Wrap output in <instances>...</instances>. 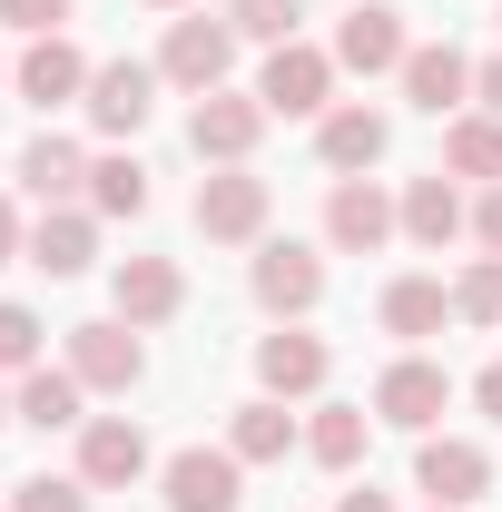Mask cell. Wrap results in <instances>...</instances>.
Wrapping results in <instances>:
<instances>
[{
    "mask_svg": "<svg viewBox=\"0 0 502 512\" xmlns=\"http://www.w3.org/2000/svg\"><path fill=\"white\" fill-rule=\"evenodd\" d=\"M473 404H483V414L502 424V365H483V375H473Z\"/></svg>",
    "mask_w": 502,
    "mask_h": 512,
    "instance_id": "obj_36",
    "label": "cell"
},
{
    "mask_svg": "<svg viewBox=\"0 0 502 512\" xmlns=\"http://www.w3.org/2000/svg\"><path fill=\"white\" fill-rule=\"evenodd\" d=\"M335 512H394V503H384L375 483H355V493H335Z\"/></svg>",
    "mask_w": 502,
    "mask_h": 512,
    "instance_id": "obj_37",
    "label": "cell"
},
{
    "mask_svg": "<svg viewBox=\"0 0 502 512\" xmlns=\"http://www.w3.org/2000/svg\"><path fill=\"white\" fill-rule=\"evenodd\" d=\"M0 424H20V414H10V384H0Z\"/></svg>",
    "mask_w": 502,
    "mask_h": 512,
    "instance_id": "obj_38",
    "label": "cell"
},
{
    "mask_svg": "<svg viewBox=\"0 0 502 512\" xmlns=\"http://www.w3.org/2000/svg\"><path fill=\"white\" fill-rule=\"evenodd\" d=\"M473 237L502 256V188H483V197H473Z\"/></svg>",
    "mask_w": 502,
    "mask_h": 512,
    "instance_id": "obj_33",
    "label": "cell"
},
{
    "mask_svg": "<svg viewBox=\"0 0 502 512\" xmlns=\"http://www.w3.org/2000/svg\"><path fill=\"white\" fill-rule=\"evenodd\" d=\"M394 217H404V237H414V247H453V237H463V227H473V207H463V188H453V178H414V188L394 197Z\"/></svg>",
    "mask_w": 502,
    "mask_h": 512,
    "instance_id": "obj_22",
    "label": "cell"
},
{
    "mask_svg": "<svg viewBox=\"0 0 502 512\" xmlns=\"http://www.w3.org/2000/svg\"><path fill=\"white\" fill-rule=\"evenodd\" d=\"M158 493H168V512H237V503H247V463L188 444V453L158 463Z\"/></svg>",
    "mask_w": 502,
    "mask_h": 512,
    "instance_id": "obj_5",
    "label": "cell"
},
{
    "mask_svg": "<svg viewBox=\"0 0 502 512\" xmlns=\"http://www.w3.org/2000/svg\"><path fill=\"white\" fill-rule=\"evenodd\" d=\"M227 69H237V30H227V10H217V20H168V40H158V79H178L188 99H207V89H227Z\"/></svg>",
    "mask_w": 502,
    "mask_h": 512,
    "instance_id": "obj_4",
    "label": "cell"
},
{
    "mask_svg": "<svg viewBox=\"0 0 502 512\" xmlns=\"http://www.w3.org/2000/svg\"><path fill=\"white\" fill-rule=\"evenodd\" d=\"M296 10H306V0H227V30L276 50V40H296Z\"/></svg>",
    "mask_w": 502,
    "mask_h": 512,
    "instance_id": "obj_29",
    "label": "cell"
},
{
    "mask_svg": "<svg viewBox=\"0 0 502 512\" xmlns=\"http://www.w3.org/2000/svg\"><path fill=\"white\" fill-rule=\"evenodd\" d=\"M256 99H266V119H325V109H335V50L276 40L266 69H256Z\"/></svg>",
    "mask_w": 502,
    "mask_h": 512,
    "instance_id": "obj_1",
    "label": "cell"
},
{
    "mask_svg": "<svg viewBox=\"0 0 502 512\" xmlns=\"http://www.w3.org/2000/svg\"><path fill=\"white\" fill-rule=\"evenodd\" d=\"M10 79H20V99H30V109H69V99H89V60H79V40H60V30H50V40H30Z\"/></svg>",
    "mask_w": 502,
    "mask_h": 512,
    "instance_id": "obj_18",
    "label": "cell"
},
{
    "mask_svg": "<svg viewBox=\"0 0 502 512\" xmlns=\"http://www.w3.org/2000/svg\"><path fill=\"white\" fill-rule=\"evenodd\" d=\"M30 266H40V276H89V266H99V207H40Z\"/></svg>",
    "mask_w": 502,
    "mask_h": 512,
    "instance_id": "obj_19",
    "label": "cell"
},
{
    "mask_svg": "<svg viewBox=\"0 0 502 512\" xmlns=\"http://www.w3.org/2000/svg\"><path fill=\"white\" fill-rule=\"evenodd\" d=\"M69 10H79V0H0V20H10V30H30V40H50Z\"/></svg>",
    "mask_w": 502,
    "mask_h": 512,
    "instance_id": "obj_32",
    "label": "cell"
},
{
    "mask_svg": "<svg viewBox=\"0 0 502 512\" xmlns=\"http://www.w3.org/2000/svg\"><path fill=\"white\" fill-rule=\"evenodd\" d=\"M79 109H89V128H99V138H138V128H148V109H158V60H99Z\"/></svg>",
    "mask_w": 502,
    "mask_h": 512,
    "instance_id": "obj_7",
    "label": "cell"
},
{
    "mask_svg": "<svg viewBox=\"0 0 502 512\" xmlns=\"http://www.w3.org/2000/svg\"><path fill=\"white\" fill-rule=\"evenodd\" d=\"M453 316L463 325H502V256H473L453 276Z\"/></svg>",
    "mask_w": 502,
    "mask_h": 512,
    "instance_id": "obj_28",
    "label": "cell"
},
{
    "mask_svg": "<svg viewBox=\"0 0 502 512\" xmlns=\"http://www.w3.org/2000/svg\"><path fill=\"white\" fill-rule=\"evenodd\" d=\"M384 138H394V128H384V109L345 99V109H325V119H315V158H325L335 178H365V168L384 158Z\"/></svg>",
    "mask_w": 502,
    "mask_h": 512,
    "instance_id": "obj_17",
    "label": "cell"
},
{
    "mask_svg": "<svg viewBox=\"0 0 502 512\" xmlns=\"http://www.w3.org/2000/svg\"><path fill=\"white\" fill-rule=\"evenodd\" d=\"M138 473H148V434H138L128 414H89V424H79V483H89V493H128Z\"/></svg>",
    "mask_w": 502,
    "mask_h": 512,
    "instance_id": "obj_12",
    "label": "cell"
},
{
    "mask_svg": "<svg viewBox=\"0 0 502 512\" xmlns=\"http://www.w3.org/2000/svg\"><path fill=\"white\" fill-rule=\"evenodd\" d=\"M266 178L256 168H207L197 178V237H217V247H256L266 237Z\"/></svg>",
    "mask_w": 502,
    "mask_h": 512,
    "instance_id": "obj_3",
    "label": "cell"
},
{
    "mask_svg": "<svg viewBox=\"0 0 502 512\" xmlns=\"http://www.w3.org/2000/svg\"><path fill=\"white\" fill-rule=\"evenodd\" d=\"M493 20H502V10H493Z\"/></svg>",
    "mask_w": 502,
    "mask_h": 512,
    "instance_id": "obj_40",
    "label": "cell"
},
{
    "mask_svg": "<svg viewBox=\"0 0 502 512\" xmlns=\"http://www.w3.org/2000/svg\"><path fill=\"white\" fill-rule=\"evenodd\" d=\"M443 404H453V375H443L434 355H404V365H384V375H375V414H384V424H404V434H434Z\"/></svg>",
    "mask_w": 502,
    "mask_h": 512,
    "instance_id": "obj_13",
    "label": "cell"
},
{
    "mask_svg": "<svg viewBox=\"0 0 502 512\" xmlns=\"http://www.w3.org/2000/svg\"><path fill=\"white\" fill-rule=\"evenodd\" d=\"M10 512H89V483L79 473H30V483H10Z\"/></svg>",
    "mask_w": 502,
    "mask_h": 512,
    "instance_id": "obj_30",
    "label": "cell"
},
{
    "mask_svg": "<svg viewBox=\"0 0 502 512\" xmlns=\"http://www.w3.org/2000/svg\"><path fill=\"white\" fill-rule=\"evenodd\" d=\"M414 493H434L443 512L483 503V493H493V453L473 444V434H424V453H414Z\"/></svg>",
    "mask_w": 502,
    "mask_h": 512,
    "instance_id": "obj_8",
    "label": "cell"
},
{
    "mask_svg": "<svg viewBox=\"0 0 502 512\" xmlns=\"http://www.w3.org/2000/svg\"><path fill=\"white\" fill-rule=\"evenodd\" d=\"M89 207H99V217H138V207H148V168H138L128 148L89 158Z\"/></svg>",
    "mask_w": 502,
    "mask_h": 512,
    "instance_id": "obj_27",
    "label": "cell"
},
{
    "mask_svg": "<svg viewBox=\"0 0 502 512\" xmlns=\"http://www.w3.org/2000/svg\"><path fill=\"white\" fill-rule=\"evenodd\" d=\"M453 325V286L443 276H394L384 286V335H443Z\"/></svg>",
    "mask_w": 502,
    "mask_h": 512,
    "instance_id": "obj_24",
    "label": "cell"
},
{
    "mask_svg": "<svg viewBox=\"0 0 502 512\" xmlns=\"http://www.w3.org/2000/svg\"><path fill=\"white\" fill-rule=\"evenodd\" d=\"M434 512H443V503H434Z\"/></svg>",
    "mask_w": 502,
    "mask_h": 512,
    "instance_id": "obj_41",
    "label": "cell"
},
{
    "mask_svg": "<svg viewBox=\"0 0 502 512\" xmlns=\"http://www.w3.org/2000/svg\"><path fill=\"white\" fill-rule=\"evenodd\" d=\"M20 188L40 197V207H69V197H89V148H79V138H50V128H40V138L20 148Z\"/></svg>",
    "mask_w": 502,
    "mask_h": 512,
    "instance_id": "obj_21",
    "label": "cell"
},
{
    "mask_svg": "<svg viewBox=\"0 0 502 512\" xmlns=\"http://www.w3.org/2000/svg\"><path fill=\"white\" fill-rule=\"evenodd\" d=\"M148 10H178V0H148Z\"/></svg>",
    "mask_w": 502,
    "mask_h": 512,
    "instance_id": "obj_39",
    "label": "cell"
},
{
    "mask_svg": "<svg viewBox=\"0 0 502 512\" xmlns=\"http://www.w3.org/2000/svg\"><path fill=\"white\" fill-rule=\"evenodd\" d=\"M394 227H404V217H394V197H384L375 178H335V197H325V237H335L345 256H375Z\"/></svg>",
    "mask_w": 502,
    "mask_h": 512,
    "instance_id": "obj_15",
    "label": "cell"
},
{
    "mask_svg": "<svg viewBox=\"0 0 502 512\" xmlns=\"http://www.w3.org/2000/svg\"><path fill=\"white\" fill-rule=\"evenodd\" d=\"M443 168H453V178H483V188H502V119H483V109L443 119Z\"/></svg>",
    "mask_w": 502,
    "mask_h": 512,
    "instance_id": "obj_25",
    "label": "cell"
},
{
    "mask_svg": "<svg viewBox=\"0 0 502 512\" xmlns=\"http://www.w3.org/2000/svg\"><path fill=\"white\" fill-rule=\"evenodd\" d=\"M10 256H30V227H20V207L0 197V266H10Z\"/></svg>",
    "mask_w": 502,
    "mask_h": 512,
    "instance_id": "obj_35",
    "label": "cell"
},
{
    "mask_svg": "<svg viewBox=\"0 0 502 512\" xmlns=\"http://www.w3.org/2000/svg\"><path fill=\"white\" fill-rule=\"evenodd\" d=\"M365 434H375V414H365V404H315L306 453L325 463V473H355V463H365Z\"/></svg>",
    "mask_w": 502,
    "mask_h": 512,
    "instance_id": "obj_26",
    "label": "cell"
},
{
    "mask_svg": "<svg viewBox=\"0 0 502 512\" xmlns=\"http://www.w3.org/2000/svg\"><path fill=\"white\" fill-rule=\"evenodd\" d=\"M394 79H404V99H414L424 119H463V109H473V60H463L453 40H414Z\"/></svg>",
    "mask_w": 502,
    "mask_h": 512,
    "instance_id": "obj_9",
    "label": "cell"
},
{
    "mask_svg": "<svg viewBox=\"0 0 502 512\" xmlns=\"http://www.w3.org/2000/svg\"><path fill=\"white\" fill-rule=\"evenodd\" d=\"M247 286H256V306L266 316H315V296H325V256L315 247H296V237H266L256 247V266H247Z\"/></svg>",
    "mask_w": 502,
    "mask_h": 512,
    "instance_id": "obj_6",
    "label": "cell"
},
{
    "mask_svg": "<svg viewBox=\"0 0 502 512\" xmlns=\"http://www.w3.org/2000/svg\"><path fill=\"white\" fill-rule=\"evenodd\" d=\"M256 138H266V99H256V89H207L188 109V148L207 168H247Z\"/></svg>",
    "mask_w": 502,
    "mask_h": 512,
    "instance_id": "obj_2",
    "label": "cell"
},
{
    "mask_svg": "<svg viewBox=\"0 0 502 512\" xmlns=\"http://www.w3.org/2000/svg\"><path fill=\"white\" fill-rule=\"evenodd\" d=\"M404 10H384V0H365V10H345L335 20V69H365V79H384V69H404Z\"/></svg>",
    "mask_w": 502,
    "mask_h": 512,
    "instance_id": "obj_16",
    "label": "cell"
},
{
    "mask_svg": "<svg viewBox=\"0 0 502 512\" xmlns=\"http://www.w3.org/2000/svg\"><path fill=\"white\" fill-rule=\"evenodd\" d=\"M325 375H335V355H325V335H306V325H276V335L256 345V384H266L276 404L325 394Z\"/></svg>",
    "mask_w": 502,
    "mask_h": 512,
    "instance_id": "obj_14",
    "label": "cell"
},
{
    "mask_svg": "<svg viewBox=\"0 0 502 512\" xmlns=\"http://www.w3.org/2000/svg\"><path fill=\"white\" fill-rule=\"evenodd\" d=\"M473 109H483V119H502V60L473 69Z\"/></svg>",
    "mask_w": 502,
    "mask_h": 512,
    "instance_id": "obj_34",
    "label": "cell"
},
{
    "mask_svg": "<svg viewBox=\"0 0 502 512\" xmlns=\"http://www.w3.org/2000/svg\"><path fill=\"white\" fill-rule=\"evenodd\" d=\"M30 365H40V316L0 306V375H30Z\"/></svg>",
    "mask_w": 502,
    "mask_h": 512,
    "instance_id": "obj_31",
    "label": "cell"
},
{
    "mask_svg": "<svg viewBox=\"0 0 502 512\" xmlns=\"http://www.w3.org/2000/svg\"><path fill=\"white\" fill-rule=\"evenodd\" d=\"M79 404H89V384L69 375V365H30V375L10 384V414H20L30 434H69V424H89Z\"/></svg>",
    "mask_w": 502,
    "mask_h": 512,
    "instance_id": "obj_20",
    "label": "cell"
},
{
    "mask_svg": "<svg viewBox=\"0 0 502 512\" xmlns=\"http://www.w3.org/2000/svg\"><path fill=\"white\" fill-rule=\"evenodd\" d=\"M69 375L89 384V394H128V384L148 375V355H138V325H119V316L69 325Z\"/></svg>",
    "mask_w": 502,
    "mask_h": 512,
    "instance_id": "obj_10",
    "label": "cell"
},
{
    "mask_svg": "<svg viewBox=\"0 0 502 512\" xmlns=\"http://www.w3.org/2000/svg\"><path fill=\"white\" fill-rule=\"evenodd\" d=\"M296 444H306V434H296V414H286L276 394L237 404V424H227V453H237V463H286Z\"/></svg>",
    "mask_w": 502,
    "mask_h": 512,
    "instance_id": "obj_23",
    "label": "cell"
},
{
    "mask_svg": "<svg viewBox=\"0 0 502 512\" xmlns=\"http://www.w3.org/2000/svg\"><path fill=\"white\" fill-rule=\"evenodd\" d=\"M178 306H188L178 256H119V276H109V316L119 325H168Z\"/></svg>",
    "mask_w": 502,
    "mask_h": 512,
    "instance_id": "obj_11",
    "label": "cell"
}]
</instances>
